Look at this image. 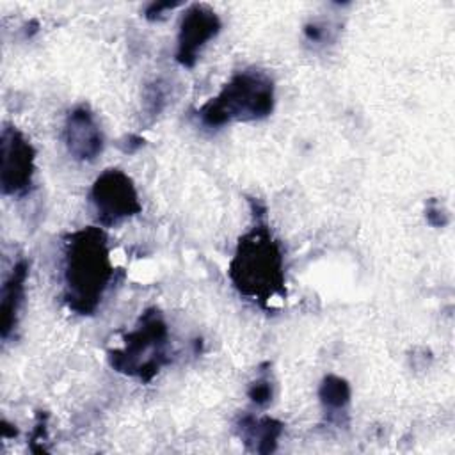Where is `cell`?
Listing matches in <instances>:
<instances>
[{
  "mask_svg": "<svg viewBox=\"0 0 455 455\" xmlns=\"http://www.w3.org/2000/svg\"><path fill=\"white\" fill-rule=\"evenodd\" d=\"M2 435L4 437H14V435H18V430H16V427H12L11 423H7L5 419L2 421Z\"/></svg>",
  "mask_w": 455,
  "mask_h": 455,
  "instance_id": "cell-19",
  "label": "cell"
},
{
  "mask_svg": "<svg viewBox=\"0 0 455 455\" xmlns=\"http://www.w3.org/2000/svg\"><path fill=\"white\" fill-rule=\"evenodd\" d=\"M228 275L240 295L263 309H270L272 300L284 299V256L267 224L259 222L240 236Z\"/></svg>",
  "mask_w": 455,
  "mask_h": 455,
  "instance_id": "cell-2",
  "label": "cell"
},
{
  "mask_svg": "<svg viewBox=\"0 0 455 455\" xmlns=\"http://www.w3.org/2000/svg\"><path fill=\"white\" fill-rule=\"evenodd\" d=\"M46 418H48L46 412H37L36 427H34V432L30 437V450H34L36 443H39L41 439H46Z\"/></svg>",
  "mask_w": 455,
  "mask_h": 455,
  "instance_id": "cell-17",
  "label": "cell"
},
{
  "mask_svg": "<svg viewBox=\"0 0 455 455\" xmlns=\"http://www.w3.org/2000/svg\"><path fill=\"white\" fill-rule=\"evenodd\" d=\"M28 267L30 265L27 259H23V258L18 259L2 286V295H0V334H2V339H7L18 325L20 309H21L23 299H25V283L28 277Z\"/></svg>",
  "mask_w": 455,
  "mask_h": 455,
  "instance_id": "cell-10",
  "label": "cell"
},
{
  "mask_svg": "<svg viewBox=\"0 0 455 455\" xmlns=\"http://www.w3.org/2000/svg\"><path fill=\"white\" fill-rule=\"evenodd\" d=\"M220 28L222 21L215 11L203 4L190 5L180 21L174 53L176 62L183 68H194L199 52L220 32Z\"/></svg>",
  "mask_w": 455,
  "mask_h": 455,
  "instance_id": "cell-7",
  "label": "cell"
},
{
  "mask_svg": "<svg viewBox=\"0 0 455 455\" xmlns=\"http://www.w3.org/2000/svg\"><path fill=\"white\" fill-rule=\"evenodd\" d=\"M302 32H304V37H306L307 43H315L316 44V43H322L325 39V36L329 34V28H327V25L323 21L315 20V21L306 23Z\"/></svg>",
  "mask_w": 455,
  "mask_h": 455,
  "instance_id": "cell-15",
  "label": "cell"
},
{
  "mask_svg": "<svg viewBox=\"0 0 455 455\" xmlns=\"http://www.w3.org/2000/svg\"><path fill=\"white\" fill-rule=\"evenodd\" d=\"M247 396L251 398V402L258 407H265L272 402V396H274V387H272V382L267 375H261L258 377L251 386H249V391H247Z\"/></svg>",
  "mask_w": 455,
  "mask_h": 455,
  "instance_id": "cell-12",
  "label": "cell"
},
{
  "mask_svg": "<svg viewBox=\"0 0 455 455\" xmlns=\"http://www.w3.org/2000/svg\"><path fill=\"white\" fill-rule=\"evenodd\" d=\"M96 220L103 228H114L140 213L142 204L133 180L121 169H105L89 192Z\"/></svg>",
  "mask_w": 455,
  "mask_h": 455,
  "instance_id": "cell-5",
  "label": "cell"
},
{
  "mask_svg": "<svg viewBox=\"0 0 455 455\" xmlns=\"http://www.w3.org/2000/svg\"><path fill=\"white\" fill-rule=\"evenodd\" d=\"M165 105V91L160 82H155L144 91V108L149 116H158Z\"/></svg>",
  "mask_w": 455,
  "mask_h": 455,
  "instance_id": "cell-13",
  "label": "cell"
},
{
  "mask_svg": "<svg viewBox=\"0 0 455 455\" xmlns=\"http://www.w3.org/2000/svg\"><path fill=\"white\" fill-rule=\"evenodd\" d=\"M140 146H144V139H142V137H139V135H130V137H128V144H126L124 151H126V153H133V151H135V149H139Z\"/></svg>",
  "mask_w": 455,
  "mask_h": 455,
  "instance_id": "cell-18",
  "label": "cell"
},
{
  "mask_svg": "<svg viewBox=\"0 0 455 455\" xmlns=\"http://www.w3.org/2000/svg\"><path fill=\"white\" fill-rule=\"evenodd\" d=\"M425 217H427V222L434 228H444L450 222V213H448L446 206L443 204V201H439L435 197H430L427 201Z\"/></svg>",
  "mask_w": 455,
  "mask_h": 455,
  "instance_id": "cell-14",
  "label": "cell"
},
{
  "mask_svg": "<svg viewBox=\"0 0 455 455\" xmlns=\"http://www.w3.org/2000/svg\"><path fill=\"white\" fill-rule=\"evenodd\" d=\"M275 105L274 80L261 69L249 68L231 76L220 92L197 112L203 126L217 130L235 121H258L272 114Z\"/></svg>",
  "mask_w": 455,
  "mask_h": 455,
  "instance_id": "cell-3",
  "label": "cell"
},
{
  "mask_svg": "<svg viewBox=\"0 0 455 455\" xmlns=\"http://www.w3.org/2000/svg\"><path fill=\"white\" fill-rule=\"evenodd\" d=\"M36 172V149L14 126L4 124L0 133V187L5 196L30 190Z\"/></svg>",
  "mask_w": 455,
  "mask_h": 455,
  "instance_id": "cell-6",
  "label": "cell"
},
{
  "mask_svg": "<svg viewBox=\"0 0 455 455\" xmlns=\"http://www.w3.org/2000/svg\"><path fill=\"white\" fill-rule=\"evenodd\" d=\"M350 384L339 375H325L318 387V398L322 409L325 412L327 421L341 423V414H347V407L350 403Z\"/></svg>",
  "mask_w": 455,
  "mask_h": 455,
  "instance_id": "cell-11",
  "label": "cell"
},
{
  "mask_svg": "<svg viewBox=\"0 0 455 455\" xmlns=\"http://www.w3.org/2000/svg\"><path fill=\"white\" fill-rule=\"evenodd\" d=\"M123 348L108 350V364L140 382H151L162 366L171 363L169 327L158 307L146 309L135 329L124 334Z\"/></svg>",
  "mask_w": 455,
  "mask_h": 455,
  "instance_id": "cell-4",
  "label": "cell"
},
{
  "mask_svg": "<svg viewBox=\"0 0 455 455\" xmlns=\"http://www.w3.org/2000/svg\"><path fill=\"white\" fill-rule=\"evenodd\" d=\"M181 2H151L146 11H144V18L149 21H156L162 20L165 14V11H172L174 7H178Z\"/></svg>",
  "mask_w": 455,
  "mask_h": 455,
  "instance_id": "cell-16",
  "label": "cell"
},
{
  "mask_svg": "<svg viewBox=\"0 0 455 455\" xmlns=\"http://www.w3.org/2000/svg\"><path fill=\"white\" fill-rule=\"evenodd\" d=\"M64 144L78 162H94L105 146L103 132L87 105L71 108L64 121Z\"/></svg>",
  "mask_w": 455,
  "mask_h": 455,
  "instance_id": "cell-8",
  "label": "cell"
},
{
  "mask_svg": "<svg viewBox=\"0 0 455 455\" xmlns=\"http://www.w3.org/2000/svg\"><path fill=\"white\" fill-rule=\"evenodd\" d=\"M284 430V425L270 416H259L254 414H242L236 421V432L242 439L243 446L252 453L268 455L277 450L279 437Z\"/></svg>",
  "mask_w": 455,
  "mask_h": 455,
  "instance_id": "cell-9",
  "label": "cell"
},
{
  "mask_svg": "<svg viewBox=\"0 0 455 455\" xmlns=\"http://www.w3.org/2000/svg\"><path fill=\"white\" fill-rule=\"evenodd\" d=\"M114 275L107 236L89 226L64 242V302L76 315H92Z\"/></svg>",
  "mask_w": 455,
  "mask_h": 455,
  "instance_id": "cell-1",
  "label": "cell"
}]
</instances>
